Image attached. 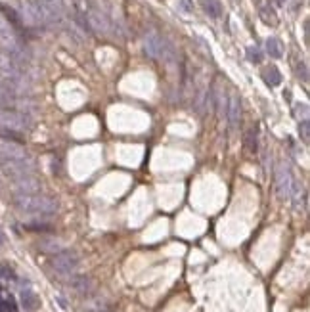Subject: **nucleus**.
<instances>
[{"label":"nucleus","instance_id":"nucleus-12","mask_svg":"<svg viewBox=\"0 0 310 312\" xmlns=\"http://www.w3.org/2000/svg\"><path fill=\"white\" fill-rule=\"evenodd\" d=\"M262 79H264V83L268 85V87H278L280 83H282V73L278 71V67H266L264 71H262Z\"/></svg>","mask_w":310,"mask_h":312},{"label":"nucleus","instance_id":"nucleus-13","mask_svg":"<svg viewBox=\"0 0 310 312\" xmlns=\"http://www.w3.org/2000/svg\"><path fill=\"white\" fill-rule=\"evenodd\" d=\"M266 52L272 56V58H282L284 56V46H282V42L278 40V38L270 37L268 40H266Z\"/></svg>","mask_w":310,"mask_h":312},{"label":"nucleus","instance_id":"nucleus-15","mask_svg":"<svg viewBox=\"0 0 310 312\" xmlns=\"http://www.w3.org/2000/svg\"><path fill=\"white\" fill-rule=\"evenodd\" d=\"M257 146H259V134H257V128H249L247 134H245V148H247V151L255 153V151L259 150Z\"/></svg>","mask_w":310,"mask_h":312},{"label":"nucleus","instance_id":"nucleus-6","mask_svg":"<svg viewBox=\"0 0 310 312\" xmlns=\"http://www.w3.org/2000/svg\"><path fill=\"white\" fill-rule=\"evenodd\" d=\"M144 48H146V54H148L149 58H167V42L163 40L157 33H149L146 35V40H144Z\"/></svg>","mask_w":310,"mask_h":312},{"label":"nucleus","instance_id":"nucleus-22","mask_svg":"<svg viewBox=\"0 0 310 312\" xmlns=\"http://www.w3.org/2000/svg\"><path fill=\"white\" fill-rule=\"evenodd\" d=\"M182 4H184V12H190V10H192V6H190L188 0H182Z\"/></svg>","mask_w":310,"mask_h":312},{"label":"nucleus","instance_id":"nucleus-11","mask_svg":"<svg viewBox=\"0 0 310 312\" xmlns=\"http://www.w3.org/2000/svg\"><path fill=\"white\" fill-rule=\"evenodd\" d=\"M21 305L25 307V311L33 312L40 307V301H38V297L35 295V291L23 289V291H21Z\"/></svg>","mask_w":310,"mask_h":312},{"label":"nucleus","instance_id":"nucleus-19","mask_svg":"<svg viewBox=\"0 0 310 312\" xmlns=\"http://www.w3.org/2000/svg\"><path fill=\"white\" fill-rule=\"evenodd\" d=\"M0 12H2V13H6V17H8L10 21H12L13 25H17V23H19V15H17V13L13 12L12 8H8V6H4L2 2H0Z\"/></svg>","mask_w":310,"mask_h":312},{"label":"nucleus","instance_id":"nucleus-8","mask_svg":"<svg viewBox=\"0 0 310 312\" xmlns=\"http://www.w3.org/2000/svg\"><path fill=\"white\" fill-rule=\"evenodd\" d=\"M239 115H241V102L236 94H232V98L228 102V107H226V117H228V125L232 130H236L239 125Z\"/></svg>","mask_w":310,"mask_h":312},{"label":"nucleus","instance_id":"nucleus-3","mask_svg":"<svg viewBox=\"0 0 310 312\" xmlns=\"http://www.w3.org/2000/svg\"><path fill=\"white\" fill-rule=\"evenodd\" d=\"M52 266L60 276H71L79 268V255L75 251H60L52 259Z\"/></svg>","mask_w":310,"mask_h":312},{"label":"nucleus","instance_id":"nucleus-17","mask_svg":"<svg viewBox=\"0 0 310 312\" xmlns=\"http://www.w3.org/2000/svg\"><path fill=\"white\" fill-rule=\"evenodd\" d=\"M299 134H301V138H303V142H305V144H309L310 142V123H309V119H303V121H301V125H299Z\"/></svg>","mask_w":310,"mask_h":312},{"label":"nucleus","instance_id":"nucleus-1","mask_svg":"<svg viewBox=\"0 0 310 312\" xmlns=\"http://www.w3.org/2000/svg\"><path fill=\"white\" fill-rule=\"evenodd\" d=\"M15 207L21 212L27 214H40V216H50L58 211V201L42 194H17L15 196Z\"/></svg>","mask_w":310,"mask_h":312},{"label":"nucleus","instance_id":"nucleus-4","mask_svg":"<svg viewBox=\"0 0 310 312\" xmlns=\"http://www.w3.org/2000/svg\"><path fill=\"white\" fill-rule=\"evenodd\" d=\"M293 182H295V178L291 175L289 167H287L286 163H280L276 167V188H278V194H280L282 200H291Z\"/></svg>","mask_w":310,"mask_h":312},{"label":"nucleus","instance_id":"nucleus-23","mask_svg":"<svg viewBox=\"0 0 310 312\" xmlns=\"http://www.w3.org/2000/svg\"><path fill=\"white\" fill-rule=\"evenodd\" d=\"M2 243H4V236H2V234H0V245H2Z\"/></svg>","mask_w":310,"mask_h":312},{"label":"nucleus","instance_id":"nucleus-14","mask_svg":"<svg viewBox=\"0 0 310 312\" xmlns=\"http://www.w3.org/2000/svg\"><path fill=\"white\" fill-rule=\"evenodd\" d=\"M85 309L88 312H109V305H107V301L103 299H90L87 301V305H85Z\"/></svg>","mask_w":310,"mask_h":312},{"label":"nucleus","instance_id":"nucleus-16","mask_svg":"<svg viewBox=\"0 0 310 312\" xmlns=\"http://www.w3.org/2000/svg\"><path fill=\"white\" fill-rule=\"evenodd\" d=\"M261 19L270 27L278 25V15H276L272 8H261Z\"/></svg>","mask_w":310,"mask_h":312},{"label":"nucleus","instance_id":"nucleus-21","mask_svg":"<svg viewBox=\"0 0 310 312\" xmlns=\"http://www.w3.org/2000/svg\"><path fill=\"white\" fill-rule=\"evenodd\" d=\"M297 73H299V77H303V81H305V83L309 81V73H307V65H305V63H299Z\"/></svg>","mask_w":310,"mask_h":312},{"label":"nucleus","instance_id":"nucleus-7","mask_svg":"<svg viewBox=\"0 0 310 312\" xmlns=\"http://www.w3.org/2000/svg\"><path fill=\"white\" fill-rule=\"evenodd\" d=\"M0 125L12 126V128H25V126H29V119H27V115H23V113L2 109L0 111Z\"/></svg>","mask_w":310,"mask_h":312},{"label":"nucleus","instance_id":"nucleus-5","mask_svg":"<svg viewBox=\"0 0 310 312\" xmlns=\"http://www.w3.org/2000/svg\"><path fill=\"white\" fill-rule=\"evenodd\" d=\"M42 12L44 23H62L63 21V2L62 0H37Z\"/></svg>","mask_w":310,"mask_h":312},{"label":"nucleus","instance_id":"nucleus-18","mask_svg":"<svg viewBox=\"0 0 310 312\" xmlns=\"http://www.w3.org/2000/svg\"><path fill=\"white\" fill-rule=\"evenodd\" d=\"M0 312H17V305L12 297L0 301Z\"/></svg>","mask_w":310,"mask_h":312},{"label":"nucleus","instance_id":"nucleus-10","mask_svg":"<svg viewBox=\"0 0 310 312\" xmlns=\"http://www.w3.org/2000/svg\"><path fill=\"white\" fill-rule=\"evenodd\" d=\"M199 6L203 8V12L211 17H220L222 15V4L220 0H199Z\"/></svg>","mask_w":310,"mask_h":312},{"label":"nucleus","instance_id":"nucleus-2","mask_svg":"<svg viewBox=\"0 0 310 312\" xmlns=\"http://www.w3.org/2000/svg\"><path fill=\"white\" fill-rule=\"evenodd\" d=\"M0 167H2V173L12 178V180H19V178H25V176H31L33 171H35V165L29 161L27 157H2L0 161Z\"/></svg>","mask_w":310,"mask_h":312},{"label":"nucleus","instance_id":"nucleus-20","mask_svg":"<svg viewBox=\"0 0 310 312\" xmlns=\"http://www.w3.org/2000/svg\"><path fill=\"white\" fill-rule=\"evenodd\" d=\"M247 58H249V62H253V63H261L262 62V54L257 50V48H249Z\"/></svg>","mask_w":310,"mask_h":312},{"label":"nucleus","instance_id":"nucleus-9","mask_svg":"<svg viewBox=\"0 0 310 312\" xmlns=\"http://www.w3.org/2000/svg\"><path fill=\"white\" fill-rule=\"evenodd\" d=\"M69 286L73 287L77 293H88L90 289H92V282H90V278L87 276H73L71 274V280H69Z\"/></svg>","mask_w":310,"mask_h":312}]
</instances>
